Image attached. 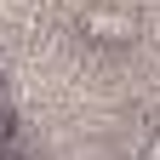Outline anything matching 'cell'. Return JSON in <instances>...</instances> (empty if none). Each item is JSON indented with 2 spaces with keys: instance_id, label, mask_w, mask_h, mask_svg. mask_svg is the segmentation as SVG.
<instances>
[{
  "instance_id": "obj_1",
  "label": "cell",
  "mask_w": 160,
  "mask_h": 160,
  "mask_svg": "<svg viewBox=\"0 0 160 160\" xmlns=\"http://www.w3.org/2000/svg\"><path fill=\"white\" fill-rule=\"evenodd\" d=\"M80 34L97 40V46H126L137 34V23H132V12H120V6H86L80 12Z\"/></svg>"
},
{
  "instance_id": "obj_2",
  "label": "cell",
  "mask_w": 160,
  "mask_h": 160,
  "mask_svg": "<svg viewBox=\"0 0 160 160\" xmlns=\"http://www.w3.org/2000/svg\"><path fill=\"white\" fill-rule=\"evenodd\" d=\"M149 160H160V132H154V137H149Z\"/></svg>"
}]
</instances>
